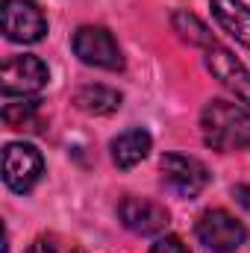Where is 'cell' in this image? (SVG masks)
Here are the masks:
<instances>
[{
	"label": "cell",
	"instance_id": "8fae6325",
	"mask_svg": "<svg viewBox=\"0 0 250 253\" xmlns=\"http://www.w3.org/2000/svg\"><path fill=\"white\" fill-rule=\"evenodd\" d=\"M150 144H153L150 132L141 129V126H132V129L121 132V135L112 141V159H115L118 168H124L126 171V168L138 165V162L150 153Z\"/></svg>",
	"mask_w": 250,
	"mask_h": 253
},
{
	"label": "cell",
	"instance_id": "5bb4252c",
	"mask_svg": "<svg viewBox=\"0 0 250 253\" xmlns=\"http://www.w3.org/2000/svg\"><path fill=\"white\" fill-rule=\"evenodd\" d=\"M3 121L12 129H36L39 126V106L36 100H21V103H6L3 106Z\"/></svg>",
	"mask_w": 250,
	"mask_h": 253
},
{
	"label": "cell",
	"instance_id": "3957f363",
	"mask_svg": "<svg viewBox=\"0 0 250 253\" xmlns=\"http://www.w3.org/2000/svg\"><path fill=\"white\" fill-rule=\"evenodd\" d=\"M74 53L80 56V62L91 65V68H103V71L124 68L121 47L106 27H80L74 33Z\"/></svg>",
	"mask_w": 250,
	"mask_h": 253
},
{
	"label": "cell",
	"instance_id": "7c38bea8",
	"mask_svg": "<svg viewBox=\"0 0 250 253\" xmlns=\"http://www.w3.org/2000/svg\"><path fill=\"white\" fill-rule=\"evenodd\" d=\"M74 103L88 115H112L121 106V94L106 85H85L74 94Z\"/></svg>",
	"mask_w": 250,
	"mask_h": 253
},
{
	"label": "cell",
	"instance_id": "8992f818",
	"mask_svg": "<svg viewBox=\"0 0 250 253\" xmlns=\"http://www.w3.org/2000/svg\"><path fill=\"white\" fill-rule=\"evenodd\" d=\"M3 36L18 44H36L47 33V21L33 0H3Z\"/></svg>",
	"mask_w": 250,
	"mask_h": 253
},
{
	"label": "cell",
	"instance_id": "4fadbf2b",
	"mask_svg": "<svg viewBox=\"0 0 250 253\" xmlns=\"http://www.w3.org/2000/svg\"><path fill=\"white\" fill-rule=\"evenodd\" d=\"M171 24H174V30L180 33V39H186L188 44H200V47H215V39H212V33L206 30V24H203L200 18H194L191 12H186V9L174 12Z\"/></svg>",
	"mask_w": 250,
	"mask_h": 253
},
{
	"label": "cell",
	"instance_id": "30bf717a",
	"mask_svg": "<svg viewBox=\"0 0 250 253\" xmlns=\"http://www.w3.org/2000/svg\"><path fill=\"white\" fill-rule=\"evenodd\" d=\"M212 15L224 33L250 50V9L242 0H212Z\"/></svg>",
	"mask_w": 250,
	"mask_h": 253
},
{
	"label": "cell",
	"instance_id": "5b68a950",
	"mask_svg": "<svg viewBox=\"0 0 250 253\" xmlns=\"http://www.w3.org/2000/svg\"><path fill=\"white\" fill-rule=\"evenodd\" d=\"M44 171V159L33 144L24 141H12L3 150V183L18 194H27Z\"/></svg>",
	"mask_w": 250,
	"mask_h": 253
},
{
	"label": "cell",
	"instance_id": "6da1fadb",
	"mask_svg": "<svg viewBox=\"0 0 250 253\" xmlns=\"http://www.w3.org/2000/svg\"><path fill=\"white\" fill-rule=\"evenodd\" d=\"M200 126L212 150H221V153H233L245 147L250 150V112H245L236 103H227V100L206 103L200 115Z\"/></svg>",
	"mask_w": 250,
	"mask_h": 253
},
{
	"label": "cell",
	"instance_id": "52a82bcc",
	"mask_svg": "<svg viewBox=\"0 0 250 253\" xmlns=\"http://www.w3.org/2000/svg\"><path fill=\"white\" fill-rule=\"evenodd\" d=\"M159 171L168 189H174L183 197H197L209 186V171L200 159L183 156V153H165L159 159Z\"/></svg>",
	"mask_w": 250,
	"mask_h": 253
},
{
	"label": "cell",
	"instance_id": "e0dca14e",
	"mask_svg": "<svg viewBox=\"0 0 250 253\" xmlns=\"http://www.w3.org/2000/svg\"><path fill=\"white\" fill-rule=\"evenodd\" d=\"M233 194H236V200H239V203H242V206L250 212V186H236V189H233Z\"/></svg>",
	"mask_w": 250,
	"mask_h": 253
},
{
	"label": "cell",
	"instance_id": "2e32d148",
	"mask_svg": "<svg viewBox=\"0 0 250 253\" xmlns=\"http://www.w3.org/2000/svg\"><path fill=\"white\" fill-rule=\"evenodd\" d=\"M150 253H188V248L177 239V236H165V239H159V242L150 248Z\"/></svg>",
	"mask_w": 250,
	"mask_h": 253
},
{
	"label": "cell",
	"instance_id": "9a60e30c",
	"mask_svg": "<svg viewBox=\"0 0 250 253\" xmlns=\"http://www.w3.org/2000/svg\"><path fill=\"white\" fill-rule=\"evenodd\" d=\"M30 253H85V251L77 248V245H65L56 236H44V239H39V242L30 248Z\"/></svg>",
	"mask_w": 250,
	"mask_h": 253
},
{
	"label": "cell",
	"instance_id": "ba28073f",
	"mask_svg": "<svg viewBox=\"0 0 250 253\" xmlns=\"http://www.w3.org/2000/svg\"><path fill=\"white\" fill-rule=\"evenodd\" d=\"M118 218L135 236H159L168 227V209L147 197H124L118 206Z\"/></svg>",
	"mask_w": 250,
	"mask_h": 253
},
{
	"label": "cell",
	"instance_id": "277c9868",
	"mask_svg": "<svg viewBox=\"0 0 250 253\" xmlns=\"http://www.w3.org/2000/svg\"><path fill=\"white\" fill-rule=\"evenodd\" d=\"M50 80L47 65L39 56H9L0 71V85L6 97H33Z\"/></svg>",
	"mask_w": 250,
	"mask_h": 253
},
{
	"label": "cell",
	"instance_id": "9c48e42d",
	"mask_svg": "<svg viewBox=\"0 0 250 253\" xmlns=\"http://www.w3.org/2000/svg\"><path fill=\"white\" fill-rule=\"evenodd\" d=\"M206 65H209V71L221 80V85L230 88V91L236 94V100H242L245 109L250 112V71L248 68L239 62L230 50H224V47H218V44L209 47Z\"/></svg>",
	"mask_w": 250,
	"mask_h": 253
},
{
	"label": "cell",
	"instance_id": "7a4b0ae2",
	"mask_svg": "<svg viewBox=\"0 0 250 253\" xmlns=\"http://www.w3.org/2000/svg\"><path fill=\"white\" fill-rule=\"evenodd\" d=\"M197 239L206 251L212 253H236L248 242V230L245 224L230 215L227 209H206L197 218Z\"/></svg>",
	"mask_w": 250,
	"mask_h": 253
}]
</instances>
